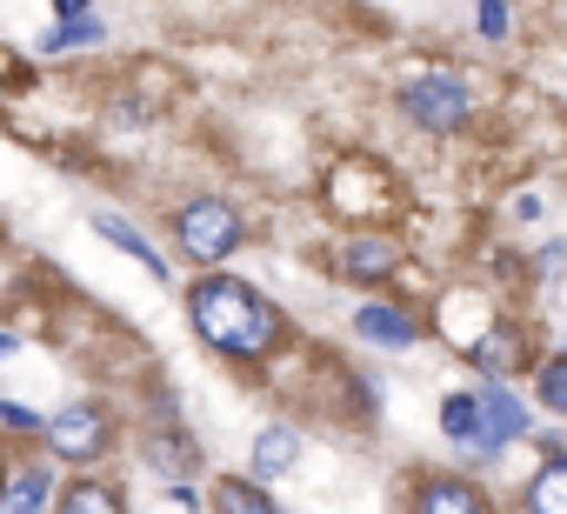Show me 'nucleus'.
Returning <instances> with one entry per match:
<instances>
[{"instance_id": "1", "label": "nucleus", "mask_w": 567, "mask_h": 514, "mask_svg": "<svg viewBox=\"0 0 567 514\" xmlns=\"http://www.w3.org/2000/svg\"><path fill=\"white\" fill-rule=\"evenodd\" d=\"M194 328H200L207 348L240 354V361H260L280 341V315L234 275H214V281L194 288Z\"/></svg>"}, {"instance_id": "2", "label": "nucleus", "mask_w": 567, "mask_h": 514, "mask_svg": "<svg viewBox=\"0 0 567 514\" xmlns=\"http://www.w3.org/2000/svg\"><path fill=\"white\" fill-rule=\"evenodd\" d=\"M181 247L194 254V261H227V254L240 247V214L227 201H194L181 207Z\"/></svg>"}, {"instance_id": "3", "label": "nucleus", "mask_w": 567, "mask_h": 514, "mask_svg": "<svg viewBox=\"0 0 567 514\" xmlns=\"http://www.w3.org/2000/svg\"><path fill=\"white\" fill-rule=\"evenodd\" d=\"M401 107L421 121V127H434V134H447V127H461L467 121V88L454 81V74H421V81H408V94H401Z\"/></svg>"}, {"instance_id": "4", "label": "nucleus", "mask_w": 567, "mask_h": 514, "mask_svg": "<svg viewBox=\"0 0 567 514\" xmlns=\"http://www.w3.org/2000/svg\"><path fill=\"white\" fill-rule=\"evenodd\" d=\"M41 434L54 441V454L81 461V454H101L107 448V414L101 408H61L54 421H41Z\"/></svg>"}, {"instance_id": "5", "label": "nucleus", "mask_w": 567, "mask_h": 514, "mask_svg": "<svg viewBox=\"0 0 567 514\" xmlns=\"http://www.w3.org/2000/svg\"><path fill=\"white\" fill-rule=\"evenodd\" d=\"M481 428H487V448H501V441H514L527 428V408L507 388H481Z\"/></svg>"}, {"instance_id": "6", "label": "nucleus", "mask_w": 567, "mask_h": 514, "mask_svg": "<svg viewBox=\"0 0 567 514\" xmlns=\"http://www.w3.org/2000/svg\"><path fill=\"white\" fill-rule=\"evenodd\" d=\"M394 268H401V247L381 240V234H361V240L348 247V275H354V281H381V275H394Z\"/></svg>"}, {"instance_id": "7", "label": "nucleus", "mask_w": 567, "mask_h": 514, "mask_svg": "<svg viewBox=\"0 0 567 514\" xmlns=\"http://www.w3.org/2000/svg\"><path fill=\"white\" fill-rule=\"evenodd\" d=\"M94 227H101V240H114V247H127V254H134V261H141V268H147L154 281H167V261H161V254L147 247V234H141V227H127L121 214H94Z\"/></svg>"}, {"instance_id": "8", "label": "nucleus", "mask_w": 567, "mask_h": 514, "mask_svg": "<svg viewBox=\"0 0 567 514\" xmlns=\"http://www.w3.org/2000/svg\"><path fill=\"white\" fill-rule=\"evenodd\" d=\"M354 335H368L374 348H408V341H414V321H408L401 308H361V315H354Z\"/></svg>"}, {"instance_id": "9", "label": "nucleus", "mask_w": 567, "mask_h": 514, "mask_svg": "<svg viewBox=\"0 0 567 514\" xmlns=\"http://www.w3.org/2000/svg\"><path fill=\"white\" fill-rule=\"evenodd\" d=\"M441 428H447L454 441L487 448V428H481V401H474V394H447V401H441Z\"/></svg>"}, {"instance_id": "10", "label": "nucleus", "mask_w": 567, "mask_h": 514, "mask_svg": "<svg viewBox=\"0 0 567 514\" xmlns=\"http://www.w3.org/2000/svg\"><path fill=\"white\" fill-rule=\"evenodd\" d=\"M295 454H301L295 428H267V434L254 441V474H280V467H295Z\"/></svg>"}, {"instance_id": "11", "label": "nucleus", "mask_w": 567, "mask_h": 514, "mask_svg": "<svg viewBox=\"0 0 567 514\" xmlns=\"http://www.w3.org/2000/svg\"><path fill=\"white\" fill-rule=\"evenodd\" d=\"M421 514H481V501H474L467 481H427L421 487Z\"/></svg>"}, {"instance_id": "12", "label": "nucleus", "mask_w": 567, "mask_h": 514, "mask_svg": "<svg viewBox=\"0 0 567 514\" xmlns=\"http://www.w3.org/2000/svg\"><path fill=\"white\" fill-rule=\"evenodd\" d=\"M527 507H534V514H567V467H560V461H547V467L534 474Z\"/></svg>"}, {"instance_id": "13", "label": "nucleus", "mask_w": 567, "mask_h": 514, "mask_svg": "<svg viewBox=\"0 0 567 514\" xmlns=\"http://www.w3.org/2000/svg\"><path fill=\"white\" fill-rule=\"evenodd\" d=\"M214 507H220V514H280L254 481H220V487H214Z\"/></svg>"}, {"instance_id": "14", "label": "nucleus", "mask_w": 567, "mask_h": 514, "mask_svg": "<svg viewBox=\"0 0 567 514\" xmlns=\"http://www.w3.org/2000/svg\"><path fill=\"white\" fill-rule=\"evenodd\" d=\"M61 514H121V501H114V487H101V481H74V487L61 494Z\"/></svg>"}, {"instance_id": "15", "label": "nucleus", "mask_w": 567, "mask_h": 514, "mask_svg": "<svg viewBox=\"0 0 567 514\" xmlns=\"http://www.w3.org/2000/svg\"><path fill=\"white\" fill-rule=\"evenodd\" d=\"M101 34H107V28H101L94 14H74L68 28H48V34H41V48H48V54H61V48H94Z\"/></svg>"}, {"instance_id": "16", "label": "nucleus", "mask_w": 567, "mask_h": 514, "mask_svg": "<svg viewBox=\"0 0 567 514\" xmlns=\"http://www.w3.org/2000/svg\"><path fill=\"white\" fill-rule=\"evenodd\" d=\"M474 361H481V368H514V361H520V335L494 328L487 341H474Z\"/></svg>"}, {"instance_id": "17", "label": "nucleus", "mask_w": 567, "mask_h": 514, "mask_svg": "<svg viewBox=\"0 0 567 514\" xmlns=\"http://www.w3.org/2000/svg\"><path fill=\"white\" fill-rule=\"evenodd\" d=\"M41 501H48V467H28V474L14 481V494H8V507H14V514H34Z\"/></svg>"}, {"instance_id": "18", "label": "nucleus", "mask_w": 567, "mask_h": 514, "mask_svg": "<svg viewBox=\"0 0 567 514\" xmlns=\"http://www.w3.org/2000/svg\"><path fill=\"white\" fill-rule=\"evenodd\" d=\"M540 401H547L554 414L567 408V361H547V368H540Z\"/></svg>"}, {"instance_id": "19", "label": "nucleus", "mask_w": 567, "mask_h": 514, "mask_svg": "<svg viewBox=\"0 0 567 514\" xmlns=\"http://www.w3.org/2000/svg\"><path fill=\"white\" fill-rule=\"evenodd\" d=\"M474 28H481L487 41H501V34H507V0H481V21H474Z\"/></svg>"}, {"instance_id": "20", "label": "nucleus", "mask_w": 567, "mask_h": 514, "mask_svg": "<svg viewBox=\"0 0 567 514\" xmlns=\"http://www.w3.org/2000/svg\"><path fill=\"white\" fill-rule=\"evenodd\" d=\"M54 8H61V14H81V8H87V0H54Z\"/></svg>"}, {"instance_id": "21", "label": "nucleus", "mask_w": 567, "mask_h": 514, "mask_svg": "<svg viewBox=\"0 0 567 514\" xmlns=\"http://www.w3.org/2000/svg\"><path fill=\"white\" fill-rule=\"evenodd\" d=\"M8 354H14V335H0V361H8Z\"/></svg>"}]
</instances>
